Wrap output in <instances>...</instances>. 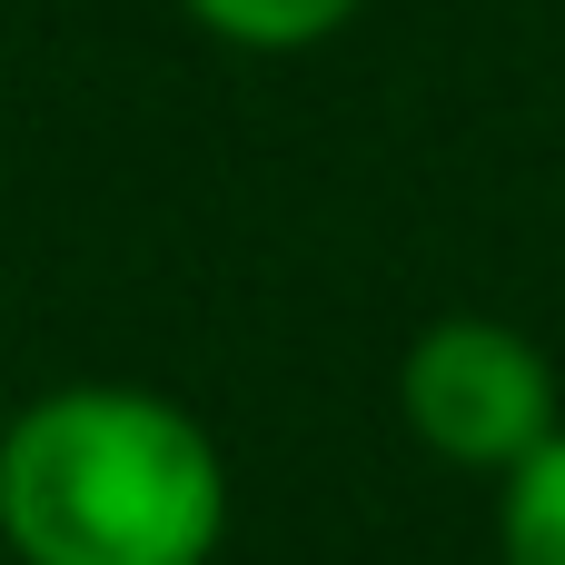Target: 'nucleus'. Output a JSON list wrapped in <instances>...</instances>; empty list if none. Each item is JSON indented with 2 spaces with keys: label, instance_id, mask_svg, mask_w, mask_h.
<instances>
[{
  "label": "nucleus",
  "instance_id": "f257e3e1",
  "mask_svg": "<svg viewBox=\"0 0 565 565\" xmlns=\"http://www.w3.org/2000/svg\"><path fill=\"white\" fill-rule=\"evenodd\" d=\"M228 467L189 407L139 387H70L0 447V536L30 565H209Z\"/></svg>",
  "mask_w": 565,
  "mask_h": 565
},
{
  "label": "nucleus",
  "instance_id": "f03ea898",
  "mask_svg": "<svg viewBox=\"0 0 565 565\" xmlns=\"http://www.w3.org/2000/svg\"><path fill=\"white\" fill-rule=\"evenodd\" d=\"M407 417L457 467H526L556 437V377L546 358L497 318H447L407 348Z\"/></svg>",
  "mask_w": 565,
  "mask_h": 565
},
{
  "label": "nucleus",
  "instance_id": "7ed1b4c3",
  "mask_svg": "<svg viewBox=\"0 0 565 565\" xmlns=\"http://www.w3.org/2000/svg\"><path fill=\"white\" fill-rule=\"evenodd\" d=\"M507 565H565V427L507 487Z\"/></svg>",
  "mask_w": 565,
  "mask_h": 565
},
{
  "label": "nucleus",
  "instance_id": "20e7f679",
  "mask_svg": "<svg viewBox=\"0 0 565 565\" xmlns=\"http://www.w3.org/2000/svg\"><path fill=\"white\" fill-rule=\"evenodd\" d=\"M218 40H248V50H308V40H328L358 0H189Z\"/></svg>",
  "mask_w": 565,
  "mask_h": 565
}]
</instances>
